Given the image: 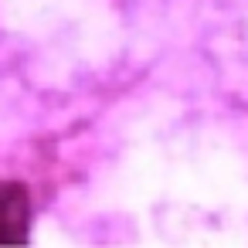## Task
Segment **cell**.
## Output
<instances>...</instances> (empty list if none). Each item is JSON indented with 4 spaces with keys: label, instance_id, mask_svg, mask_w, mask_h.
I'll return each mask as SVG.
<instances>
[{
    "label": "cell",
    "instance_id": "obj_1",
    "mask_svg": "<svg viewBox=\"0 0 248 248\" xmlns=\"http://www.w3.org/2000/svg\"><path fill=\"white\" fill-rule=\"evenodd\" d=\"M11 221L28 224V197L17 187H11V190L0 187V224H4V231H7V241H24L28 234L17 231V228H11Z\"/></svg>",
    "mask_w": 248,
    "mask_h": 248
}]
</instances>
